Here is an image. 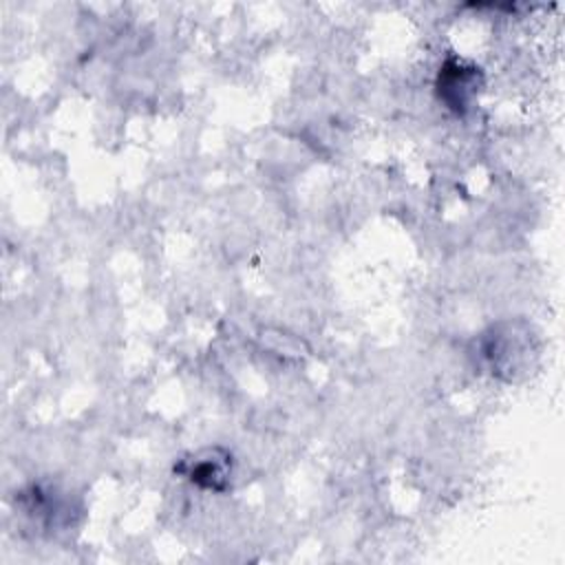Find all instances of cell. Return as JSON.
Listing matches in <instances>:
<instances>
[{
	"label": "cell",
	"instance_id": "cell-2",
	"mask_svg": "<svg viewBox=\"0 0 565 565\" xmlns=\"http://www.w3.org/2000/svg\"><path fill=\"white\" fill-rule=\"evenodd\" d=\"M177 472L199 488L223 492L230 486L232 457L223 448H205L190 459H181Z\"/></svg>",
	"mask_w": 565,
	"mask_h": 565
},
{
	"label": "cell",
	"instance_id": "cell-1",
	"mask_svg": "<svg viewBox=\"0 0 565 565\" xmlns=\"http://www.w3.org/2000/svg\"><path fill=\"white\" fill-rule=\"evenodd\" d=\"M479 86H481V71L475 64L452 57L439 68V77H437L439 99H444V104L457 115H463L470 108V104L479 93Z\"/></svg>",
	"mask_w": 565,
	"mask_h": 565
}]
</instances>
